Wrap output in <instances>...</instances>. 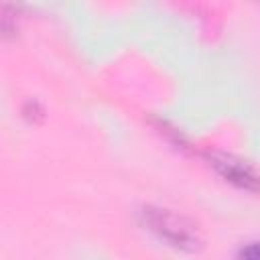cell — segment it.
<instances>
[{
	"label": "cell",
	"mask_w": 260,
	"mask_h": 260,
	"mask_svg": "<svg viewBox=\"0 0 260 260\" xmlns=\"http://www.w3.org/2000/svg\"><path fill=\"white\" fill-rule=\"evenodd\" d=\"M140 219L142 223L162 242H167L169 246L183 250V252H197L201 248V236L197 225L167 207H156V205H146L140 211Z\"/></svg>",
	"instance_id": "cell-1"
},
{
	"label": "cell",
	"mask_w": 260,
	"mask_h": 260,
	"mask_svg": "<svg viewBox=\"0 0 260 260\" xmlns=\"http://www.w3.org/2000/svg\"><path fill=\"white\" fill-rule=\"evenodd\" d=\"M205 158L215 169V173L221 179H225L228 183H232L234 187L250 191V193H260V175L246 160H242L230 152L215 150V148L207 150Z\"/></svg>",
	"instance_id": "cell-2"
},
{
	"label": "cell",
	"mask_w": 260,
	"mask_h": 260,
	"mask_svg": "<svg viewBox=\"0 0 260 260\" xmlns=\"http://www.w3.org/2000/svg\"><path fill=\"white\" fill-rule=\"evenodd\" d=\"M22 116H24L26 120H30V122H39V120H43V118H45V110L41 108V104H39V102L28 100V102L22 106Z\"/></svg>",
	"instance_id": "cell-3"
},
{
	"label": "cell",
	"mask_w": 260,
	"mask_h": 260,
	"mask_svg": "<svg viewBox=\"0 0 260 260\" xmlns=\"http://www.w3.org/2000/svg\"><path fill=\"white\" fill-rule=\"evenodd\" d=\"M238 258L240 260H260V242H248L246 246H242Z\"/></svg>",
	"instance_id": "cell-4"
}]
</instances>
